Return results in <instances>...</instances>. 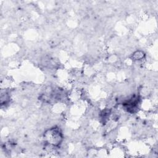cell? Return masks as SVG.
<instances>
[{"instance_id": "6da1fadb", "label": "cell", "mask_w": 158, "mask_h": 158, "mask_svg": "<svg viewBox=\"0 0 158 158\" xmlns=\"http://www.w3.org/2000/svg\"><path fill=\"white\" fill-rule=\"evenodd\" d=\"M44 139L46 144L57 147L61 144L63 136L59 128L52 127L45 131L44 133Z\"/></svg>"}, {"instance_id": "7a4b0ae2", "label": "cell", "mask_w": 158, "mask_h": 158, "mask_svg": "<svg viewBox=\"0 0 158 158\" xmlns=\"http://www.w3.org/2000/svg\"><path fill=\"white\" fill-rule=\"evenodd\" d=\"M144 53L141 51H136L133 54V57L135 59V60H140L144 57Z\"/></svg>"}]
</instances>
